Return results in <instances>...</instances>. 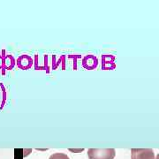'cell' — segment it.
I'll use <instances>...</instances> for the list:
<instances>
[{"mask_svg": "<svg viewBox=\"0 0 159 159\" xmlns=\"http://www.w3.org/2000/svg\"><path fill=\"white\" fill-rule=\"evenodd\" d=\"M116 156L114 148H90L88 150L89 159H113Z\"/></svg>", "mask_w": 159, "mask_h": 159, "instance_id": "obj_1", "label": "cell"}, {"mask_svg": "<svg viewBox=\"0 0 159 159\" xmlns=\"http://www.w3.org/2000/svg\"><path fill=\"white\" fill-rule=\"evenodd\" d=\"M132 159H155V153L151 148H133Z\"/></svg>", "mask_w": 159, "mask_h": 159, "instance_id": "obj_2", "label": "cell"}, {"mask_svg": "<svg viewBox=\"0 0 159 159\" xmlns=\"http://www.w3.org/2000/svg\"><path fill=\"white\" fill-rule=\"evenodd\" d=\"M49 159H70L67 155L64 153H55L51 155Z\"/></svg>", "mask_w": 159, "mask_h": 159, "instance_id": "obj_3", "label": "cell"}]
</instances>
